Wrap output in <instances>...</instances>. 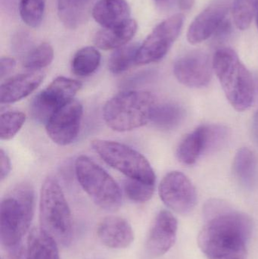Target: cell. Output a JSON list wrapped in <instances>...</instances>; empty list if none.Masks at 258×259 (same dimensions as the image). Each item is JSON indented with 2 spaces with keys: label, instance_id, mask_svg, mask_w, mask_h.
Returning <instances> with one entry per match:
<instances>
[{
  "label": "cell",
  "instance_id": "cell-12",
  "mask_svg": "<svg viewBox=\"0 0 258 259\" xmlns=\"http://www.w3.org/2000/svg\"><path fill=\"white\" fill-rule=\"evenodd\" d=\"M213 63L206 53L192 51L177 59L174 73L177 80L189 88L207 86L212 80Z\"/></svg>",
  "mask_w": 258,
  "mask_h": 259
},
{
  "label": "cell",
  "instance_id": "cell-8",
  "mask_svg": "<svg viewBox=\"0 0 258 259\" xmlns=\"http://www.w3.org/2000/svg\"><path fill=\"white\" fill-rule=\"evenodd\" d=\"M183 21L184 15L178 13L158 24L139 46L136 65H148L162 60L180 35Z\"/></svg>",
  "mask_w": 258,
  "mask_h": 259
},
{
  "label": "cell",
  "instance_id": "cell-10",
  "mask_svg": "<svg viewBox=\"0 0 258 259\" xmlns=\"http://www.w3.org/2000/svg\"><path fill=\"white\" fill-rule=\"evenodd\" d=\"M159 191L162 202L178 214H189L196 205L195 188L182 172L171 171L165 175Z\"/></svg>",
  "mask_w": 258,
  "mask_h": 259
},
{
  "label": "cell",
  "instance_id": "cell-35",
  "mask_svg": "<svg viewBox=\"0 0 258 259\" xmlns=\"http://www.w3.org/2000/svg\"><path fill=\"white\" fill-rule=\"evenodd\" d=\"M154 1L159 3V4H166V3H170V2L172 1V0H154Z\"/></svg>",
  "mask_w": 258,
  "mask_h": 259
},
{
  "label": "cell",
  "instance_id": "cell-6",
  "mask_svg": "<svg viewBox=\"0 0 258 259\" xmlns=\"http://www.w3.org/2000/svg\"><path fill=\"white\" fill-rule=\"evenodd\" d=\"M77 181L95 205L106 211L118 210L122 204V192L112 176L86 155L75 161Z\"/></svg>",
  "mask_w": 258,
  "mask_h": 259
},
{
  "label": "cell",
  "instance_id": "cell-2",
  "mask_svg": "<svg viewBox=\"0 0 258 259\" xmlns=\"http://www.w3.org/2000/svg\"><path fill=\"white\" fill-rule=\"evenodd\" d=\"M35 193L28 183L14 187L0 206V240L8 249L18 246L30 228L34 214Z\"/></svg>",
  "mask_w": 258,
  "mask_h": 259
},
{
  "label": "cell",
  "instance_id": "cell-26",
  "mask_svg": "<svg viewBox=\"0 0 258 259\" xmlns=\"http://www.w3.org/2000/svg\"><path fill=\"white\" fill-rule=\"evenodd\" d=\"M257 4L258 0H235L233 17L238 29L245 30L250 27L256 15Z\"/></svg>",
  "mask_w": 258,
  "mask_h": 259
},
{
  "label": "cell",
  "instance_id": "cell-24",
  "mask_svg": "<svg viewBox=\"0 0 258 259\" xmlns=\"http://www.w3.org/2000/svg\"><path fill=\"white\" fill-rule=\"evenodd\" d=\"M139 48V44H130L117 49L109 59V70L113 74H119L130 69L134 64L136 65Z\"/></svg>",
  "mask_w": 258,
  "mask_h": 259
},
{
  "label": "cell",
  "instance_id": "cell-32",
  "mask_svg": "<svg viewBox=\"0 0 258 259\" xmlns=\"http://www.w3.org/2000/svg\"><path fill=\"white\" fill-rule=\"evenodd\" d=\"M16 66V62L13 58L6 56L2 57L0 59V77L1 79L4 78L9 75Z\"/></svg>",
  "mask_w": 258,
  "mask_h": 259
},
{
  "label": "cell",
  "instance_id": "cell-15",
  "mask_svg": "<svg viewBox=\"0 0 258 259\" xmlns=\"http://www.w3.org/2000/svg\"><path fill=\"white\" fill-rule=\"evenodd\" d=\"M100 241L111 249L128 247L134 240L133 229L125 219L109 216L101 220L97 228Z\"/></svg>",
  "mask_w": 258,
  "mask_h": 259
},
{
  "label": "cell",
  "instance_id": "cell-9",
  "mask_svg": "<svg viewBox=\"0 0 258 259\" xmlns=\"http://www.w3.org/2000/svg\"><path fill=\"white\" fill-rule=\"evenodd\" d=\"M81 88L77 80L58 77L33 99L30 105L32 116L38 122L46 124L56 111L74 100Z\"/></svg>",
  "mask_w": 258,
  "mask_h": 259
},
{
  "label": "cell",
  "instance_id": "cell-16",
  "mask_svg": "<svg viewBox=\"0 0 258 259\" xmlns=\"http://www.w3.org/2000/svg\"><path fill=\"white\" fill-rule=\"evenodd\" d=\"M43 79V73L38 71L10 77L2 83L0 102L2 104H9L28 97L40 86Z\"/></svg>",
  "mask_w": 258,
  "mask_h": 259
},
{
  "label": "cell",
  "instance_id": "cell-33",
  "mask_svg": "<svg viewBox=\"0 0 258 259\" xmlns=\"http://www.w3.org/2000/svg\"><path fill=\"white\" fill-rule=\"evenodd\" d=\"M6 259H29V257L27 249L18 245L9 249Z\"/></svg>",
  "mask_w": 258,
  "mask_h": 259
},
{
  "label": "cell",
  "instance_id": "cell-31",
  "mask_svg": "<svg viewBox=\"0 0 258 259\" xmlns=\"http://www.w3.org/2000/svg\"><path fill=\"white\" fill-rule=\"evenodd\" d=\"M12 164L10 158L8 154L1 149L0 150V178L1 181H4L11 172Z\"/></svg>",
  "mask_w": 258,
  "mask_h": 259
},
{
  "label": "cell",
  "instance_id": "cell-23",
  "mask_svg": "<svg viewBox=\"0 0 258 259\" xmlns=\"http://www.w3.org/2000/svg\"><path fill=\"white\" fill-rule=\"evenodd\" d=\"M101 63V54L95 47H86L79 50L73 57L71 69L75 75L88 77L93 74Z\"/></svg>",
  "mask_w": 258,
  "mask_h": 259
},
{
  "label": "cell",
  "instance_id": "cell-27",
  "mask_svg": "<svg viewBox=\"0 0 258 259\" xmlns=\"http://www.w3.org/2000/svg\"><path fill=\"white\" fill-rule=\"evenodd\" d=\"M45 7V0H20V16L27 25L35 28L42 23Z\"/></svg>",
  "mask_w": 258,
  "mask_h": 259
},
{
  "label": "cell",
  "instance_id": "cell-14",
  "mask_svg": "<svg viewBox=\"0 0 258 259\" xmlns=\"http://www.w3.org/2000/svg\"><path fill=\"white\" fill-rule=\"evenodd\" d=\"M227 13L228 9L224 5H213L206 8L189 25L188 41L195 45L210 38L224 24Z\"/></svg>",
  "mask_w": 258,
  "mask_h": 259
},
{
  "label": "cell",
  "instance_id": "cell-34",
  "mask_svg": "<svg viewBox=\"0 0 258 259\" xmlns=\"http://www.w3.org/2000/svg\"><path fill=\"white\" fill-rule=\"evenodd\" d=\"M195 0H179V7L181 10L189 11L193 7Z\"/></svg>",
  "mask_w": 258,
  "mask_h": 259
},
{
  "label": "cell",
  "instance_id": "cell-19",
  "mask_svg": "<svg viewBox=\"0 0 258 259\" xmlns=\"http://www.w3.org/2000/svg\"><path fill=\"white\" fill-rule=\"evenodd\" d=\"M206 150H209V125H202L186 135L180 142L177 156L183 164H192Z\"/></svg>",
  "mask_w": 258,
  "mask_h": 259
},
{
  "label": "cell",
  "instance_id": "cell-13",
  "mask_svg": "<svg viewBox=\"0 0 258 259\" xmlns=\"http://www.w3.org/2000/svg\"><path fill=\"white\" fill-rule=\"evenodd\" d=\"M177 221L170 211L162 210L156 216L145 244V257L154 258L165 255L177 238Z\"/></svg>",
  "mask_w": 258,
  "mask_h": 259
},
{
  "label": "cell",
  "instance_id": "cell-17",
  "mask_svg": "<svg viewBox=\"0 0 258 259\" xmlns=\"http://www.w3.org/2000/svg\"><path fill=\"white\" fill-rule=\"evenodd\" d=\"M137 28L136 21L130 18L119 25L97 32L94 36V44L101 50H117L127 45L133 39Z\"/></svg>",
  "mask_w": 258,
  "mask_h": 259
},
{
  "label": "cell",
  "instance_id": "cell-7",
  "mask_svg": "<svg viewBox=\"0 0 258 259\" xmlns=\"http://www.w3.org/2000/svg\"><path fill=\"white\" fill-rule=\"evenodd\" d=\"M92 147L106 164L127 178L156 185V175L151 164L133 148L118 142L99 139L92 142Z\"/></svg>",
  "mask_w": 258,
  "mask_h": 259
},
{
  "label": "cell",
  "instance_id": "cell-20",
  "mask_svg": "<svg viewBox=\"0 0 258 259\" xmlns=\"http://www.w3.org/2000/svg\"><path fill=\"white\" fill-rule=\"evenodd\" d=\"M58 245L42 228H33L27 239L29 259H60Z\"/></svg>",
  "mask_w": 258,
  "mask_h": 259
},
{
  "label": "cell",
  "instance_id": "cell-25",
  "mask_svg": "<svg viewBox=\"0 0 258 259\" xmlns=\"http://www.w3.org/2000/svg\"><path fill=\"white\" fill-rule=\"evenodd\" d=\"M54 58V50L48 42H42L30 50L23 60V66L36 71L48 66Z\"/></svg>",
  "mask_w": 258,
  "mask_h": 259
},
{
  "label": "cell",
  "instance_id": "cell-36",
  "mask_svg": "<svg viewBox=\"0 0 258 259\" xmlns=\"http://www.w3.org/2000/svg\"><path fill=\"white\" fill-rule=\"evenodd\" d=\"M256 21H257V26L258 28V4L257 8V12H256Z\"/></svg>",
  "mask_w": 258,
  "mask_h": 259
},
{
  "label": "cell",
  "instance_id": "cell-5",
  "mask_svg": "<svg viewBox=\"0 0 258 259\" xmlns=\"http://www.w3.org/2000/svg\"><path fill=\"white\" fill-rule=\"evenodd\" d=\"M39 221L41 228L62 246L71 244L73 221L71 209L62 187L55 178L44 181L40 191Z\"/></svg>",
  "mask_w": 258,
  "mask_h": 259
},
{
  "label": "cell",
  "instance_id": "cell-3",
  "mask_svg": "<svg viewBox=\"0 0 258 259\" xmlns=\"http://www.w3.org/2000/svg\"><path fill=\"white\" fill-rule=\"evenodd\" d=\"M213 68L227 100L236 110L242 112L252 106L255 86L251 72L234 50L221 48L214 56Z\"/></svg>",
  "mask_w": 258,
  "mask_h": 259
},
{
  "label": "cell",
  "instance_id": "cell-1",
  "mask_svg": "<svg viewBox=\"0 0 258 259\" xmlns=\"http://www.w3.org/2000/svg\"><path fill=\"white\" fill-rule=\"evenodd\" d=\"M207 213L198 243L208 259H245L252 230L251 219L218 202L209 204Z\"/></svg>",
  "mask_w": 258,
  "mask_h": 259
},
{
  "label": "cell",
  "instance_id": "cell-29",
  "mask_svg": "<svg viewBox=\"0 0 258 259\" xmlns=\"http://www.w3.org/2000/svg\"><path fill=\"white\" fill-rule=\"evenodd\" d=\"M156 185L145 184L137 180L127 178L124 181V190L127 197L133 202L143 203L151 199Z\"/></svg>",
  "mask_w": 258,
  "mask_h": 259
},
{
  "label": "cell",
  "instance_id": "cell-28",
  "mask_svg": "<svg viewBox=\"0 0 258 259\" xmlns=\"http://www.w3.org/2000/svg\"><path fill=\"white\" fill-rule=\"evenodd\" d=\"M26 121L25 114L21 112H7L0 116V138L10 140L18 134Z\"/></svg>",
  "mask_w": 258,
  "mask_h": 259
},
{
  "label": "cell",
  "instance_id": "cell-11",
  "mask_svg": "<svg viewBox=\"0 0 258 259\" xmlns=\"http://www.w3.org/2000/svg\"><path fill=\"white\" fill-rule=\"evenodd\" d=\"M83 106L76 100L56 111L45 124L48 137L56 144L67 146L75 141L83 119Z\"/></svg>",
  "mask_w": 258,
  "mask_h": 259
},
{
  "label": "cell",
  "instance_id": "cell-4",
  "mask_svg": "<svg viewBox=\"0 0 258 259\" xmlns=\"http://www.w3.org/2000/svg\"><path fill=\"white\" fill-rule=\"evenodd\" d=\"M156 100L151 93L127 91L117 94L103 109L106 124L118 132L133 131L151 121Z\"/></svg>",
  "mask_w": 258,
  "mask_h": 259
},
{
  "label": "cell",
  "instance_id": "cell-30",
  "mask_svg": "<svg viewBox=\"0 0 258 259\" xmlns=\"http://www.w3.org/2000/svg\"><path fill=\"white\" fill-rule=\"evenodd\" d=\"M59 15L60 19L68 27L74 28L83 18V11L79 0H59Z\"/></svg>",
  "mask_w": 258,
  "mask_h": 259
},
{
  "label": "cell",
  "instance_id": "cell-22",
  "mask_svg": "<svg viewBox=\"0 0 258 259\" xmlns=\"http://www.w3.org/2000/svg\"><path fill=\"white\" fill-rule=\"evenodd\" d=\"M185 118V110L180 105L174 103L156 104L151 122L158 128L173 130L178 127Z\"/></svg>",
  "mask_w": 258,
  "mask_h": 259
},
{
  "label": "cell",
  "instance_id": "cell-18",
  "mask_svg": "<svg viewBox=\"0 0 258 259\" xmlns=\"http://www.w3.org/2000/svg\"><path fill=\"white\" fill-rule=\"evenodd\" d=\"M92 15L100 25L109 28L130 19V9L126 0H99L92 8Z\"/></svg>",
  "mask_w": 258,
  "mask_h": 259
},
{
  "label": "cell",
  "instance_id": "cell-21",
  "mask_svg": "<svg viewBox=\"0 0 258 259\" xmlns=\"http://www.w3.org/2000/svg\"><path fill=\"white\" fill-rule=\"evenodd\" d=\"M233 171L244 187H254L258 181V164L254 152L248 148L239 149L233 161Z\"/></svg>",
  "mask_w": 258,
  "mask_h": 259
}]
</instances>
